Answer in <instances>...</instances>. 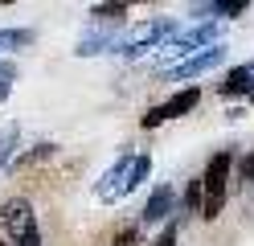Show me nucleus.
<instances>
[{"label":"nucleus","instance_id":"nucleus-1","mask_svg":"<svg viewBox=\"0 0 254 246\" xmlns=\"http://www.w3.org/2000/svg\"><path fill=\"white\" fill-rule=\"evenodd\" d=\"M148 172H152V156H123L115 168L99 180V189H94V193H99L103 201H119L123 193H131L135 185H144Z\"/></svg>","mask_w":254,"mask_h":246},{"label":"nucleus","instance_id":"nucleus-2","mask_svg":"<svg viewBox=\"0 0 254 246\" xmlns=\"http://www.w3.org/2000/svg\"><path fill=\"white\" fill-rule=\"evenodd\" d=\"M0 222H4V238L8 246H41V234H37V213L25 197H8L0 205Z\"/></svg>","mask_w":254,"mask_h":246},{"label":"nucleus","instance_id":"nucleus-3","mask_svg":"<svg viewBox=\"0 0 254 246\" xmlns=\"http://www.w3.org/2000/svg\"><path fill=\"white\" fill-rule=\"evenodd\" d=\"M230 164H234L230 152H217L209 164H205V176H201V189H205V197H201V218H205V222H213L217 213H221V205H226Z\"/></svg>","mask_w":254,"mask_h":246},{"label":"nucleus","instance_id":"nucleus-4","mask_svg":"<svg viewBox=\"0 0 254 246\" xmlns=\"http://www.w3.org/2000/svg\"><path fill=\"white\" fill-rule=\"evenodd\" d=\"M164 37H172V21L168 16H160V21H144V25H135L127 37H119V54L123 58H135V54H144V49H156Z\"/></svg>","mask_w":254,"mask_h":246},{"label":"nucleus","instance_id":"nucleus-5","mask_svg":"<svg viewBox=\"0 0 254 246\" xmlns=\"http://www.w3.org/2000/svg\"><path fill=\"white\" fill-rule=\"evenodd\" d=\"M217 41H221V29H217V25H197V29H189V33H181L177 41L164 45V62L185 58V54H201V49H209V45H217Z\"/></svg>","mask_w":254,"mask_h":246},{"label":"nucleus","instance_id":"nucleus-6","mask_svg":"<svg viewBox=\"0 0 254 246\" xmlns=\"http://www.w3.org/2000/svg\"><path fill=\"white\" fill-rule=\"evenodd\" d=\"M197 103H201V90H197V86H189V90H181V94H172L164 107H152V111L144 115V127L152 131V127H160L164 119H181V115H189Z\"/></svg>","mask_w":254,"mask_h":246},{"label":"nucleus","instance_id":"nucleus-7","mask_svg":"<svg viewBox=\"0 0 254 246\" xmlns=\"http://www.w3.org/2000/svg\"><path fill=\"white\" fill-rule=\"evenodd\" d=\"M226 62V45H209V49H201V54H193L185 66H177V70H168V78H201V74H209L213 66Z\"/></svg>","mask_w":254,"mask_h":246},{"label":"nucleus","instance_id":"nucleus-8","mask_svg":"<svg viewBox=\"0 0 254 246\" xmlns=\"http://www.w3.org/2000/svg\"><path fill=\"white\" fill-rule=\"evenodd\" d=\"M172 205H177V193H172V185H160L152 197H148V205H144V222H164Z\"/></svg>","mask_w":254,"mask_h":246},{"label":"nucleus","instance_id":"nucleus-9","mask_svg":"<svg viewBox=\"0 0 254 246\" xmlns=\"http://www.w3.org/2000/svg\"><path fill=\"white\" fill-rule=\"evenodd\" d=\"M119 45V37L115 33H94V37H82V45L74 49L78 58H94V54H107V49H115Z\"/></svg>","mask_w":254,"mask_h":246},{"label":"nucleus","instance_id":"nucleus-10","mask_svg":"<svg viewBox=\"0 0 254 246\" xmlns=\"http://www.w3.org/2000/svg\"><path fill=\"white\" fill-rule=\"evenodd\" d=\"M250 78H254V66H238V70L221 82V94L234 98V94H250Z\"/></svg>","mask_w":254,"mask_h":246},{"label":"nucleus","instance_id":"nucleus-11","mask_svg":"<svg viewBox=\"0 0 254 246\" xmlns=\"http://www.w3.org/2000/svg\"><path fill=\"white\" fill-rule=\"evenodd\" d=\"M33 33L29 29H0V49H17V45H29Z\"/></svg>","mask_w":254,"mask_h":246},{"label":"nucleus","instance_id":"nucleus-12","mask_svg":"<svg viewBox=\"0 0 254 246\" xmlns=\"http://www.w3.org/2000/svg\"><path fill=\"white\" fill-rule=\"evenodd\" d=\"M123 12H127V4H94L90 8V16H99V21H103V16H107V21H119Z\"/></svg>","mask_w":254,"mask_h":246},{"label":"nucleus","instance_id":"nucleus-13","mask_svg":"<svg viewBox=\"0 0 254 246\" xmlns=\"http://www.w3.org/2000/svg\"><path fill=\"white\" fill-rule=\"evenodd\" d=\"M201 197H205V189H201V176H197V180H189V193H185V205H189V209H201Z\"/></svg>","mask_w":254,"mask_h":246},{"label":"nucleus","instance_id":"nucleus-14","mask_svg":"<svg viewBox=\"0 0 254 246\" xmlns=\"http://www.w3.org/2000/svg\"><path fill=\"white\" fill-rule=\"evenodd\" d=\"M238 180H242V185H250V180H254V152L242 156V164H238Z\"/></svg>","mask_w":254,"mask_h":246},{"label":"nucleus","instance_id":"nucleus-15","mask_svg":"<svg viewBox=\"0 0 254 246\" xmlns=\"http://www.w3.org/2000/svg\"><path fill=\"white\" fill-rule=\"evenodd\" d=\"M115 246H139V230H123L115 238Z\"/></svg>","mask_w":254,"mask_h":246},{"label":"nucleus","instance_id":"nucleus-16","mask_svg":"<svg viewBox=\"0 0 254 246\" xmlns=\"http://www.w3.org/2000/svg\"><path fill=\"white\" fill-rule=\"evenodd\" d=\"M12 136H17V127H8V136L0 140V164H4V160H8V152H12Z\"/></svg>","mask_w":254,"mask_h":246},{"label":"nucleus","instance_id":"nucleus-17","mask_svg":"<svg viewBox=\"0 0 254 246\" xmlns=\"http://www.w3.org/2000/svg\"><path fill=\"white\" fill-rule=\"evenodd\" d=\"M152 246H177V230H172V226H168V230H164V234H160V238H156Z\"/></svg>","mask_w":254,"mask_h":246},{"label":"nucleus","instance_id":"nucleus-18","mask_svg":"<svg viewBox=\"0 0 254 246\" xmlns=\"http://www.w3.org/2000/svg\"><path fill=\"white\" fill-rule=\"evenodd\" d=\"M8 90H12V86H4V82H0V103H4V98H8Z\"/></svg>","mask_w":254,"mask_h":246},{"label":"nucleus","instance_id":"nucleus-19","mask_svg":"<svg viewBox=\"0 0 254 246\" xmlns=\"http://www.w3.org/2000/svg\"><path fill=\"white\" fill-rule=\"evenodd\" d=\"M0 246H4V238H0Z\"/></svg>","mask_w":254,"mask_h":246}]
</instances>
